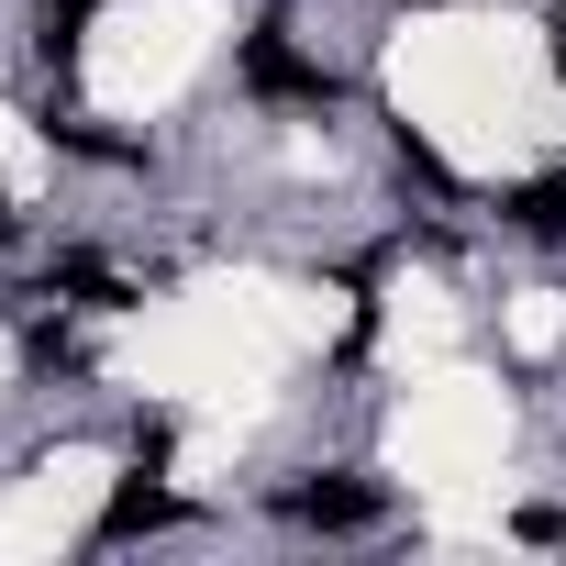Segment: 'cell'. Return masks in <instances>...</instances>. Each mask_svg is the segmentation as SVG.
<instances>
[{
	"label": "cell",
	"instance_id": "obj_2",
	"mask_svg": "<svg viewBox=\"0 0 566 566\" xmlns=\"http://www.w3.org/2000/svg\"><path fill=\"white\" fill-rule=\"evenodd\" d=\"M290 522H378V489L367 478H312V489H290Z\"/></svg>",
	"mask_w": 566,
	"mask_h": 566
},
{
	"label": "cell",
	"instance_id": "obj_6",
	"mask_svg": "<svg viewBox=\"0 0 566 566\" xmlns=\"http://www.w3.org/2000/svg\"><path fill=\"white\" fill-rule=\"evenodd\" d=\"M0 222H12V211H0Z\"/></svg>",
	"mask_w": 566,
	"mask_h": 566
},
{
	"label": "cell",
	"instance_id": "obj_5",
	"mask_svg": "<svg viewBox=\"0 0 566 566\" xmlns=\"http://www.w3.org/2000/svg\"><path fill=\"white\" fill-rule=\"evenodd\" d=\"M555 78H566V23H555Z\"/></svg>",
	"mask_w": 566,
	"mask_h": 566
},
{
	"label": "cell",
	"instance_id": "obj_4",
	"mask_svg": "<svg viewBox=\"0 0 566 566\" xmlns=\"http://www.w3.org/2000/svg\"><path fill=\"white\" fill-rule=\"evenodd\" d=\"M101 12V0H45V56H78V23Z\"/></svg>",
	"mask_w": 566,
	"mask_h": 566
},
{
	"label": "cell",
	"instance_id": "obj_1",
	"mask_svg": "<svg viewBox=\"0 0 566 566\" xmlns=\"http://www.w3.org/2000/svg\"><path fill=\"white\" fill-rule=\"evenodd\" d=\"M244 78H255V90H277V101H323V90H334L301 45H277V34H255V45H244Z\"/></svg>",
	"mask_w": 566,
	"mask_h": 566
},
{
	"label": "cell",
	"instance_id": "obj_3",
	"mask_svg": "<svg viewBox=\"0 0 566 566\" xmlns=\"http://www.w3.org/2000/svg\"><path fill=\"white\" fill-rule=\"evenodd\" d=\"M156 522H178V500H156V489L134 478V489H123V500L101 511V544H134V533H156Z\"/></svg>",
	"mask_w": 566,
	"mask_h": 566
}]
</instances>
